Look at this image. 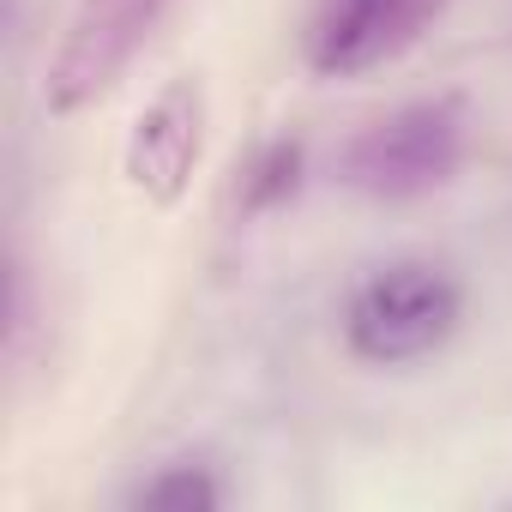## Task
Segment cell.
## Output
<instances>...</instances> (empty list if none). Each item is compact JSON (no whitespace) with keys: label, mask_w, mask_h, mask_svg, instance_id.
I'll return each mask as SVG.
<instances>
[{"label":"cell","mask_w":512,"mask_h":512,"mask_svg":"<svg viewBox=\"0 0 512 512\" xmlns=\"http://www.w3.org/2000/svg\"><path fill=\"white\" fill-rule=\"evenodd\" d=\"M464 308H470L464 278L446 260L398 253V260H380L350 284L338 332L344 350L368 368H416L458 338Z\"/></svg>","instance_id":"cell-1"},{"label":"cell","mask_w":512,"mask_h":512,"mask_svg":"<svg viewBox=\"0 0 512 512\" xmlns=\"http://www.w3.org/2000/svg\"><path fill=\"white\" fill-rule=\"evenodd\" d=\"M464 157H470V109L458 91H434L356 127L338 151V175L350 193L374 205H410L452 187Z\"/></svg>","instance_id":"cell-2"},{"label":"cell","mask_w":512,"mask_h":512,"mask_svg":"<svg viewBox=\"0 0 512 512\" xmlns=\"http://www.w3.org/2000/svg\"><path fill=\"white\" fill-rule=\"evenodd\" d=\"M163 13H169V0H73L49 79H43L49 115H79L97 97H109L121 73L133 67V55L163 25Z\"/></svg>","instance_id":"cell-3"},{"label":"cell","mask_w":512,"mask_h":512,"mask_svg":"<svg viewBox=\"0 0 512 512\" xmlns=\"http://www.w3.org/2000/svg\"><path fill=\"white\" fill-rule=\"evenodd\" d=\"M440 13L446 0H320L302 31V61L314 79H362L416 49Z\"/></svg>","instance_id":"cell-4"},{"label":"cell","mask_w":512,"mask_h":512,"mask_svg":"<svg viewBox=\"0 0 512 512\" xmlns=\"http://www.w3.org/2000/svg\"><path fill=\"white\" fill-rule=\"evenodd\" d=\"M205 121H211V103H205V85L193 73L169 79L139 109L127 151H121V169L151 205H175L193 187V169L205 157Z\"/></svg>","instance_id":"cell-5"},{"label":"cell","mask_w":512,"mask_h":512,"mask_svg":"<svg viewBox=\"0 0 512 512\" xmlns=\"http://www.w3.org/2000/svg\"><path fill=\"white\" fill-rule=\"evenodd\" d=\"M302 187H308V139L278 133V139H266L260 151L247 157L235 199H241L247 217H272V211H284Z\"/></svg>","instance_id":"cell-6"},{"label":"cell","mask_w":512,"mask_h":512,"mask_svg":"<svg viewBox=\"0 0 512 512\" xmlns=\"http://www.w3.org/2000/svg\"><path fill=\"white\" fill-rule=\"evenodd\" d=\"M223 500H229V488H223L217 464H205V458H169L151 476H139L127 494V506H139V512H217Z\"/></svg>","instance_id":"cell-7"}]
</instances>
